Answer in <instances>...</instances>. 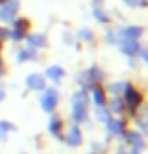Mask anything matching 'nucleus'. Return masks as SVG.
<instances>
[{"instance_id":"nucleus-20","label":"nucleus","mask_w":148,"mask_h":154,"mask_svg":"<svg viewBox=\"0 0 148 154\" xmlns=\"http://www.w3.org/2000/svg\"><path fill=\"white\" fill-rule=\"evenodd\" d=\"M94 14L97 16V20H100V23H108V14H106V12H101L100 8H95V10H94Z\"/></svg>"},{"instance_id":"nucleus-25","label":"nucleus","mask_w":148,"mask_h":154,"mask_svg":"<svg viewBox=\"0 0 148 154\" xmlns=\"http://www.w3.org/2000/svg\"><path fill=\"white\" fill-rule=\"evenodd\" d=\"M4 95H6V91H4V87H0V101L4 100Z\"/></svg>"},{"instance_id":"nucleus-5","label":"nucleus","mask_w":148,"mask_h":154,"mask_svg":"<svg viewBox=\"0 0 148 154\" xmlns=\"http://www.w3.org/2000/svg\"><path fill=\"white\" fill-rule=\"evenodd\" d=\"M126 101H128V106H130V108H138V106H140L142 103V93L140 91H136V89H134V87H130V85H128V87H126Z\"/></svg>"},{"instance_id":"nucleus-4","label":"nucleus","mask_w":148,"mask_h":154,"mask_svg":"<svg viewBox=\"0 0 148 154\" xmlns=\"http://www.w3.org/2000/svg\"><path fill=\"white\" fill-rule=\"evenodd\" d=\"M26 87H29V89H32V91H45V87H47L45 77L39 75V73L29 75V77H26Z\"/></svg>"},{"instance_id":"nucleus-7","label":"nucleus","mask_w":148,"mask_h":154,"mask_svg":"<svg viewBox=\"0 0 148 154\" xmlns=\"http://www.w3.org/2000/svg\"><path fill=\"white\" fill-rule=\"evenodd\" d=\"M140 35H142L140 26H128V29H124V31L118 32V41H120V38H126V41H138Z\"/></svg>"},{"instance_id":"nucleus-6","label":"nucleus","mask_w":148,"mask_h":154,"mask_svg":"<svg viewBox=\"0 0 148 154\" xmlns=\"http://www.w3.org/2000/svg\"><path fill=\"white\" fill-rule=\"evenodd\" d=\"M81 142H83V136H81L79 126H71V130L67 132V144L77 148V146H81Z\"/></svg>"},{"instance_id":"nucleus-24","label":"nucleus","mask_w":148,"mask_h":154,"mask_svg":"<svg viewBox=\"0 0 148 154\" xmlns=\"http://www.w3.org/2000/svg\"><path fill=\"white\" fill-rule=\"evenodd\" d=\"M142 130H144V134L148 136V118L144 120V122H142Z\"/></svg>"},{"instance_id":"nucleus-19","label":"nucleus","mask_w":148,"mask_h":154,"mask_svg":"<svg viewBox=\"0 0 148 154\" xmlns=\"http://www.w3.org/2000/svg\"><path fill=\"white\" fill-rule=\"evenodd\" d=\"M112 109L116 112V114H122V109H124V103H122V100H114V103H112Z\"/></svg>"},{"instance_id":"nucleus-1","label":"nucleus","mask_w":148,"mask_h":154,"mask_svg":"<svg viewBox=\"0 0 148 154\" xmlns=\"http://www.w3.org/2000/svg\"><path fill=\"white\" fill-rule=\"evenodd\" d=\"M71 112L75 124H81L87 120V95L83 91H77L71 100Z\"/></svg>"},{"instance_id":"nucleus-15","label":"nucleus","mask_w":148,"mask_h":154,"mask_svg":"<svg viewBox=\"0 0 148 154\" xmlns=\"http://www.w3.org/2000/svg\"><path fill=\"white\" fill-rule=\"evenodd\" d=\"M94 101L97 103V108H101V106H106V93H103V89H95L94 91Z\"/></svg>"},{"instance_id":"nucleus-3","label":"nucleus","mask_w":148,"mask_h":154,"mask_svg":"<svg viewBox=\"0 0 148 154\" xmlns=\"http://www.w3.org/2000/svg\"><path fill=\"white\" fill-rule=\"evenodd\" d=\"M16 10H18V2H16V0L8 2V4L4 2V6L0 8V20H2V23H10V20L14 18Z\"/></svg>"},{"instance_id":"nucleus-18","label":"nucleus","mask_w":148,"mask_h":154,"mask_svg":"<svg viewBox=\"0 0 148 154\" xmlns=\"http://www.w3.org/2000/svg\"><path fill=\"white\" fill-rule=\"evenodd\" d=\"M126 87H128V83H114V85H112V91L118 95V93H124Z\"/></svg>"},{"instance_id":"nucleus-11","label":"nucleus","mask_w":148,"mask_h":154,"mask_svg":"<svg viewBox=\"0 0 148 154\" xmlns=\"http://www.w3.org/2000/svg\"><path fill=\"white\" fill-rule=\"evenodd\" d=\"M49 132H51L53 136H61V120H59L57 116L51 118V122H49Z\"/></svg>"},{"instance_id":"nucleus-21","label":"nucleus","mask_w":148,"mask_h":154,"mask_svg":"<svg viewBox=\"0 0 148 154\" xmlns=\"http://www.w3.org/2000/svg\"><path fill=\"white\" fill-rule=\"evenodd\" d=\"M79 35H81V38H83V41H91V31H89V29H83V31L79 32Z\"/></svg>"},{"instance_id":"nucleus-26","label":"nucleus","mask_w":148,"mask_h":154,"mask_svg":"<svg viewBox=\"0 0 148 154\" xmlns=\"http://www.w3.org/2000/svg\"><path fill=\"white\" fill-rule=\"evenodd\" d=\"M4 73V63H2V59H0V75Z\"/></svg>"},{"instance_id":"nucleus-10","label":"nucleus","mask_w":148,"mask_h":154,"mask_svg":"<svg viewBox=\"0 0 148 154\" xmlns=\"http://www.w3.org/2000/svg\"><path fill=\"white\" fill-rule=\"evenodd\" d=\"M106 126H108L109 136H122V134H124V122H122V120H109Z\"/></svg>"},{"instance_id":"nucleus-8","label":"nucleus","mask_w":148,"mask_h":154,"mask_svg":"<svg viewBox=\"0 0 148 154\" xmlns=\"http://www.w3.org/2000/svg\"><path fill=\"white\" fill-rule=\"evenodd\" d=\"M120 43V47H122V51H124L126 55H138V51H140V47H138V43L136 41H126V38H120L118 41Z\"/></svg>"},{"instance_id":"nucleus-14","label":"nucleus","mask_w":148,"mask_h":154,"mask_svg":"<svg viewBox=\"0 0 148 154\" xmlns=\"http://www.w3.org/2000/svg\"><path fill=\"white\" fill-rule=\"evenodd\" d=\"M35 57H37L35 49H24V51H20V53H18V61L24 63V61H31V59H35Z\"/></svg>"},{"instance_id":"nucleus-9","label":"nucleus","mask_w":148,"mask_h":154,"mask_svg":"<svg viewBox=\"0 0 148 154\" xmlns=\"http://www.w3.org/2000/svg\"><path fill=\"white\" fill-rule=\"evenodd\" d=\"M126 138H128V142L134 146L136 152H140V150L146 148V146H144V140H142V136L138 134V132H128V134H126Z\"/></svg>"},{"instance_id":"nucleus-23","label":"nucleus","mask_w":148,"mask_h":154,"mask_svg":"<svg viewBox=\"0 0 148 154\" xmlns=\"http://www.w3.org/2000/svg\"><path fill=\"white\" fill-rule=\"evenodd\" d=\"M138 55H140L142 59H144V61L148 63V51H146V49H140V51H138Z\"/></svg>"},{"instance_id":"nucleus-16","label":"nucleus","mask_w":148,"mask_h":154,"mask_svg":"<svg viewBox=\"0 0 148 154\" xmlns=\"http://www.w3.org/2000/svg\"><path fill=\"white\" fill-rule=\"evenodd\" d=\"M29 43L32 47H45L47 45V38H45V35H35L32 38H29Z\"/></svg>"},{"instance_id":"nucleus-12","label":"nucleus","mask_w":148,"mask_h":154,"mask_svg":"<svg viewBox=\"0 0 148 154\" xmlns=\"http://www.w3.org/2000/svg\"><path fill=\"white\" fill-rule=\"evenodd\" d=\"M47 75L51 77L53 81H61L65 73H63V69L59 67V65H53V67H49V69H47Z\"/></svg>"},{"instance_id":"nucleus-22","label":"nucleus","mask_w":148,"mask_h":154,"mask_svg":"<svg viewBox=\"0 0 148 154\" xmlns=\"http://www.w3.org/2000/svg\"><path fill=\"white\" fill-rule=\"evenodd\" d=\"M124 2L128 4V6H142L144 0H124Z\"/></svg>"},{"instance_id":"nucleus-17","label":"nucleus","mask_w":148,"mask_h":154,"mask_svg":"<svg viewBox=\"0 0 148 154\" xmlns=\"http://www.w3.org/2000/svg\"><path fill=\"white\" fill-rule=\"evenodd\" d=\"M97 120L100 122H103V124H108L112 118H109V112H106V109H101V108H97Z\"/></svg>"},{"instance_id":"nucleus-2","label":"nucleus","mask_w":148,"mask_h":154,"mask_svg":"<svg viewBox=\"0 0 148 154\" xmlns=\"http://www.w3.org/2000/svg\"><path fill=\"white\" fill-rule=\"evenodd\" d=\"M57 100H59V93L55 91V89H47V91L43 93V97H41V108L45 109L47 114H51L57 106Z\"/></svg>"},{"instance_id":"nucleus-13","label":"nucleus","mask_w":148,"mask_h":154,"mask_svg":"<svg viewBox=\"0 0 148 154\" xmlns=\"http://www.w3.org/2000/svg\"><path fill=\"white\" fill-rule=\"evenodd\" d=\"M14 130H16L14 124H10V122H0V140H6L8 132H14Z\"/></svg>"}]
</instances>
